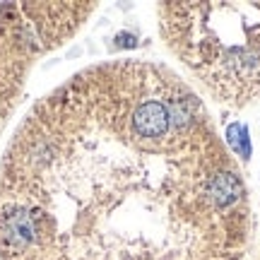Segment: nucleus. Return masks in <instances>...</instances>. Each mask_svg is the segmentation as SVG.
<instances>
[{
  "label": "nucleus",
  "instance_id": "nucleus-1",
  "mask_svg": "<svg viewBox=\"0 0 260 260\" xmlns=\"http://www.w3.org/2000/svg\"><path fill=\"white\" fill-rule=\"evenodd\" d=\"M239 169L190 84L87 68L34 106L0 169V260H239Z\"/></svg>",
  "mask_w": 260,
  "mask_h": 260
}]
</instances>
